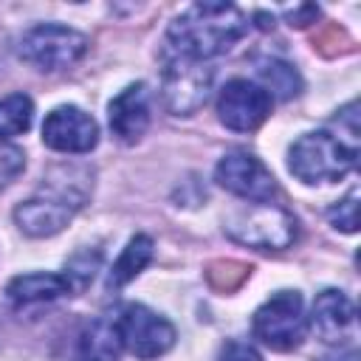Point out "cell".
Here are the masks:
<instances>
[{
    "label": "cell",
    "instance_id": "6da1fadb",
    "mask_svg": "<svg viewBox=\"0 0 361 361\" xmlns=\"http://www.w3.org/2000/svg\"><path fill=\"white\" fill-rule=\"evenodd\" d=\"M93 192V169L87 164H56L42 175L39 189L14 209V223L28 237L59 234Z\"/></svg>",
    "mask_w": 361,
    "mask_h": 361
},
{
    "label": "cell",
    "instance_id": "7a4b0ae2",
    "mask_svg": "<svg viewBox=\"0 0 361 361\" xmlns=\"http://www.w3.org/2000/svg\"><path fill=\"white\" fill-rule=\"evenodd\" d=\"M248 17L231 3H195L166 28L169 56L209 62L226 54L248 31Z\"/></svg>",
    "mask_w": 361,
    "mask_h": 361
},
{
    "label": "cell",
    "instance_id": "3957f363",
    "mask_svg": "<svg viewBox=\"0 0 361 361\" xmlns=\"http://www.w3.org/2000/svg\"><path fill=\"white\" fill-rule=\"evenodd\" d=\"M358 158V138H350L338 130L327 133H305L293 147L288 149V169L302 180V183H333L341 180L355 169Z\"/></svg>",
    "mask_w": 361,
    "mask_h": 361
},
{
    "label": "cell",
    "instance_id": "277c9868",
    "mask_svg": "<svg viewBox=\"0 0 361 361\" xmlns=\"http://www.w3.org/2000/svg\"><path fill=\"white\" fill-rule=\"evenodd\" d=\"M223 231L240 245L282 251L296 240V217L276 203H248L226 217Z\"/></svg>",
    "mask_w": 361,
    "mask_h": 361
},
{
    "label": "cell",
    "instance_id": "5b68a950",
    "mask_svg": "<svg viewBox=\"0 0 361 361\" xmlns=\"http://www.w3.org/2000/svg\"><path fill=\"white\" fill-rule=\"evenodd\" d=\"M85 51H87V37L82 31H76L71 25H59V23L34 25L17 42L20 59H25L28 65H34L37 71H45V73L73 68L85 56Z\"/></svg>",
    "mask_w": 361,
    "mask_h": 361
},
{
    "label": "cell",
    "instance_id": "8992f818",
    "mask_svg": "<svg viewBox=\"0 0 361 361\" xmlns=\"http://www.w3.org/2000/svg\"><path fill=\"white\" fill-rule=\"evenodd\" d=\"M251 333L271 350H293L302 344L307 333V316H305V302L299 290H279L271 299H265L254 319H251Z\"/></svg>",
    "mask_w": 361,
    "mask_h": 361
},
{
    "label": "cell",
    "instance_id": "52a82bcc",
    "mask_svg": "<svg viewBox=\"0 0 361 361\" xmlns=\"http://www.w3.org/2000/svg\"><path fill=\"white\" fill-rule=\"evenodd\" d=\"M214 71L209 62L197 59H183V56H169L164 76H161V99L164 107L172 116H192L197 113L212 90Z\"/></svg>",
    "mask_w": 361,
    "mask_h": 361
},
{
    "label": "cell",
    "instance_id": "ba28073f",
    "mask_svg": "<svg viewBox=\"0 0 361 361\" xmlns=\"http://www.w3.org/2000/svg\"><path fill=\"white\" fill-rule=\"evenodd\" d=\"M116 327L121 336V347L141 361H152V358L164 355L166 350H172V344H175L172 322L164 319L161 313L149 310L147 305H127L121 310Z\"/></svg>",
    "mask_w": 361,
    "mask_h": 361
},
{
    "label": "cell",
    "instance_id": "9c48e42d",
    "mask_svg": "<svg viewBox=\"0 0 361 361\" xmlns=\"http://www.w3.org/2000/svg\"><path fill=\"white\" fill-rule=\"evenodd\" d=\"M214 180L243 197V200H251V203H268L271 195L276 192V180L271 175V169L251 152H243V149H234V152H226L217 166H214Z\"/></svg>",
    "mask_w": 361,
    "mask_h": 361
},
{
    "label": "cell",
    "instance_id": "30bf717a",
    "mask_svg": "<svg viewBox=\"0 0 361 361\" xmlns=\"http://www.w3.org/2000/svg\"><path fill=\"white\" fill-rule=\"evenodd\" d=\"M271 96L262 90V85L251 79H231L220 87L217 96V118L228 130L251 133L271 116Z\"/></svg>",
    "mask_w": 361,
    "mask_h": 361
},
{
    "label": "cell",
    "instance_id": "8fae6325",
    "mask_svg": "<svg viewBox=\"0 0 361 361\" xmlns=\"http://www.w3.org/2000/svg\"><path fill=\"white\" fill-rule=\"evenodd\" d=\"M42 141L56 152H90L99 141V127L82 107L62 104L45 116Z\"/></svg>",
    "mask_w": 361,
    "mask_h": 361
},
{
    "label": "cell",
    "instance_id": "7c38bea8",
    "mask_svg": "<svg viewBox=\"0 0 361 361\" xmlns=\"http://www.w3.org/2000/svg\"><path fill=\"white\" fill-rule=\"evenodd\" d=\"M313 330L319 333L322 341L327 344H350L358 333V322H355V305L350 302L347 293L327 288L316 296L313 302Z\"/></svg>",
    "mask_w": 361,
    "mask_h": 361
},
{
    "label": "cell",
    "instance_id": "4fadbf2b",
    "mask_svg": "<svg viewBox=\"0 0 361 361\" xmlns=\"http://www.w3.org/2000/svg\"><path fill=\"white\" fill-rule=\"evenodd\" d=\"M110 130L124 144H135L149 127V90L144 82L127 85L107 107Z\"/></svg>",
    "mask_w": 361,
    "mask_h": 361
},
{
    "label": "cell",
    "instance_id": "5bb4252c",
    "mask_svg": "<svg viewBox=\"0 0 361 361\" xmlns=\"http://www.w3.org/2000/svg\"><path fill=\"white\" fill-rule=\"evenodd\" d=\"M121 350L124 347L116 322L96 319L79 333L71 361H121Z\"/></svg>",
    "mask_w": 361,
    "mask_h": 361
},
{
    "label": "cell",
    "instance_id": "9a60e30c",
    "mask_svg": "<svg viewBox=\"0 0 361 361\" xmlns=\"http://www.w3.org/2000/svg\"><path fill=\"white\" fill-rule=\"evenodd\" d=\"M6 293L17 307H25V305H39V302H54V299L71 293V285L62 274L34 271V274L14 276L6 288Z\"/></svg>",
    "mask_w": 361,
    "mask_h": 361
},
{
    "label": "cell",
    "instance_id": "2e32d148",
    "mask_svg": "<svg viewBox=\"0 0 361 361\" xmlns=\"http://www.w3.org/2000/svg\"><path fill=\"white\" fill-rule=\"evenodd\" d=\"M149 259H152V240H149L147 234H135V237L124 245L121 257L113 262L110 285H113V288L127 285L130 279H135V276L147 268V262H149Z\"/></svg>",
    "mask_w": 361,
    "mask_h": 361
},
{
    "label": "cell",
    "instance_id": "e0dca14e",
    "mask_svg": "<svg viewBox=\"0 0 361 361\" xmlns=\"http://www.w3.org/2000/svg\"><path fill=\"white\" fill-rule=\"evenodd\" d=\"M257 73H259V79H262V90H265L271 99H274V96L290 99V96H296V93L302 90L299 73L293 71V65H288V62H282V59H259V62H257Z\"/></svg>",
    "mask_w": 361,
    "mask_h": 361
},
{
    "label": "cell",
    "instance_id": "ac0fdd59",
    "mask_svg": "<svg viewBox=\"0 0 361 361\" xmlns=\"http://www.w3.org/2000/svg\"><path fill=\"white\" fill-rule=\"evenodd\" d=\"M31 118H34V104L25 93H11L0 99V141L25 133L31 127Z\"/></svg>",
    "mask_w": 361,
    "mask_h": 361
},
{
    "label": "cell",
    "instance_id": "d6986e66",
    "mask_svg": "<svg viewBox=\"0 0 361 361\" xmlns=\"http://www.w3.org/2000/svg\"><path fill=\"white\" fill-rule=\"evenodd\" d=\"M327 220H330L336 228L353 234V231L358 228V192L353 189L347 197H341L338 203H333V206L327 209Z\"/></svg>",
    "mask_w": 361,
    "mask_h": 361
},
{
    "label": "cell",
    "instance_id": "ffe728a7",
    "mask_svg": "<svg viewBox=\"0 0 361 361\" xmlns=\"http://www.w3.org/2000/svg\"><path fill=\"white\" fill-rule=\"evenodd\" d=\"M96 268H99V254H93V257H90V251H79V254L68 262V268H65L68 274H62V276L68 279L71 290H82V288L93 279Z\"/></svg>",
    "mask_w": 361,
    "mask_h": 361
},
{
    "label": "cell",
    "instance_id": "44dd1931",
    "mask_svg": "<svg viewBox=\"0 0 361 361\" xmlns=\"http://www.w3.org/2000/svg\"><path fill=\"white\" fill-rule=\"evenodd\" d=\"M25 169V152L17 144L0 141V189H6Z\"/></svg>",
    "mask_w": 361,
    "mask_h": 361
},
{
    "label": "cell",
    "instance_id": "7402d4cb",
    "mask_svg": "<svg viewBox=\"0 0 361 361\" xmlns=\"http://www.w3.org/2000/svg\"><path fill=\"white\" fill-rule=\"evenodd\" d=\"M220 361H259V355L243 341H228L220 350Z\"/></svg>",
    "mask_w": 361,
    "mask_h": 361
}]
</instances>
